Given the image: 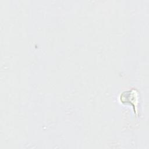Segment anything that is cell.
Here are the masks:
<instances>
[{
  "label": "cell",
  "instance_id": "1",
  "mask_svg": "<svg viewBox=\"0 0 149 149\" xmlns=\"http://www.w3.org/2000/svg\"><path fill=\"white\" fill-rule=\"evenodd\" d=\"M137 93L134 90L125 91L123 92L120 96V100L122 103H126L130 104H131V105L134 108V112H136L135 110V108L136 107V105H135V102H137Z\"/></svg>",
  "mask_w": 149,
  "mask_h": 149
}]
</instances>
